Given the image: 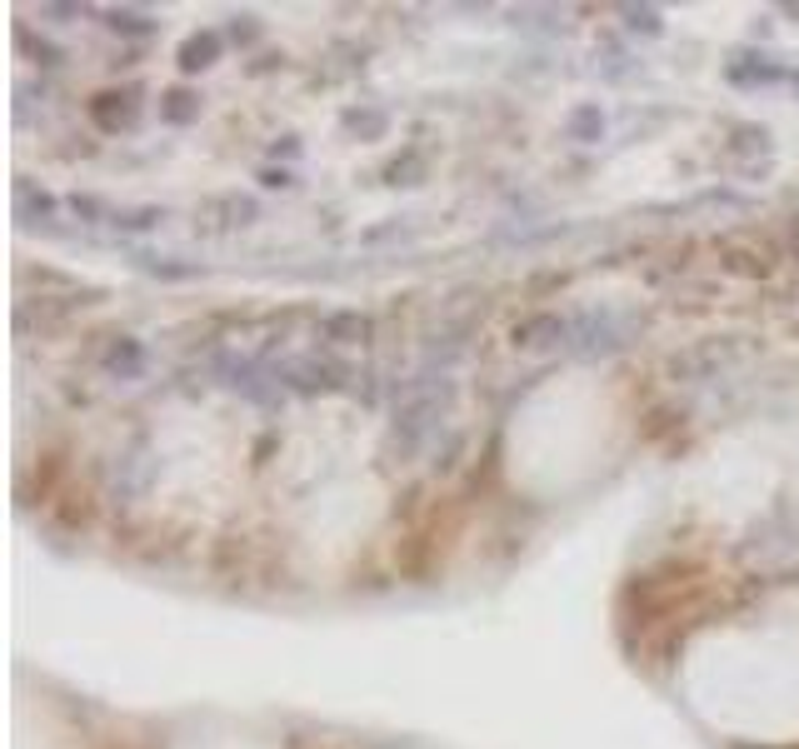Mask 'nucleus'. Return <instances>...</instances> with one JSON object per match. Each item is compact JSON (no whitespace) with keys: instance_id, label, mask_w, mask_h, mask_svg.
<instances>
[]
</instances>
